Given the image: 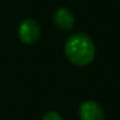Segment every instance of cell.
Wrapping results in <instances>:
<instances>
[{
	"instance_id": "1",
	"label": "cell",
	"mask_w": 120,
	"mask_h": 120,
	"mask_svg": "<svg viewBox=\"0 0 120 120\" xmlns=\"http://www.w3.org/2000/svg\"><path fill=\"white\" fill-rule=\"evenodd\" d=\"M65 53L72 64L77 66H85L93 61L95 47L90 35L86 33H75L67 39Z\"/></svg>"
},
{
	"instance_id": "2",
	"label": "cell",
	"mask_w": 120,
	"mask_h": 120,
	"mask_svg": "<svg viewBox=\"0 0 120 120\" xmlns=\"http://www.w3.org/2000/svg\"><path fill=\"white\" fill-rule=\"evenodd\" d=\"M19 39L25 44H34L40 37V27L33 19H25L20 22L18 30Z\"/></svg>"
},
{
	"instance_id": "3",
	"label": "cell",
	"mask_w": 120,
	"mask_h": 120,
	"mask_svg": "<svg viewBox=\"0 0 120 120\" xmlns=\"http://www.w3.org/2000/svg\"><path fill=\"white\" fill-rule=\"evenodd\" d=\"M79 115L81 120H104L102 107L92 100L84 101L80 105Z\"/></svg>"
},
{
	"instance_id": "4",
	"label": "cell",
	"mask_w": 120,
	"mask_h": 120,
	"mask_svg": "<svg viewBox=\"0 0 120 120\" xmlns=\"http://www.w3.org/2000/svg\"><path fill=\"white\" fill-rule=\"evenodd\" d=\"M53 21L60 30H71L74 25V15L68 8L61 7L54 12Z\"/></svg>"
},
{
	"instance_id": "5",
	"label": "cell",
	"mask_w": 120,
	"mask_h": 120,
	"mask_svg": "<svg viewBox=\"0 0 120 120\" xmlns=\"http://www.w3.org/2000/svg\"><path fill=\"white\" fill-rule=\"evenodd\" d=\"M42 120H63V118H61V115H60L58 112L51 111V112H47L44 115Z\"/></svg>"
}]
</instances>
